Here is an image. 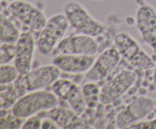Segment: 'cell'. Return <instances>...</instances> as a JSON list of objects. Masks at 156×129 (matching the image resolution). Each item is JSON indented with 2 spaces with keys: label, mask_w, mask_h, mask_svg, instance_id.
<instances>
[{
  "label": "cell",
  "mask_w": 156,
  "mask_h": 129,
  "mask_svg": "<svg viewBox=\"0 0 156 129\" xmlns=\"http://www.w3.org/2000/svg\"><path fill=\"white\" fill-rule=\"evenodd\" d=\"M15 54V44L1 43V65L14 60Z\"/></svg>",
  "instance_id": "cell-21"
},
{
  "label": "cell",
  "mask_w": 156,
  "mask_h": 129,
  "mask_svg": "<svg viewBox=\"0 0 156 129\" xmlns=\"http://www.w3.org/2000/svg\"><path fill=\"white\" fill-rule=\"evenodd\" d=\"M25 118H19L12 112L10 115L1 117L0 128H21Z\"/></svg>",
  "instance_id": "cell-19"
},
{
  "label": "cell",
  "mask_w": 156,
  "mask_h": 129,
  "mask_svg": "<svg viewBox=\"0 0 156 129\" xmlns=\"http://www.w3.org/2000/svg\"><path fill=\"white\" fill-rule=\"evenodd\" d=\"M128 128H135V129H151L156 128V118L153 119H149L147 121H140L136 122L129 126Z\"/></svg>",
  "instance_id": "cell-22"
},
{
  "label": "cell",
  "mask_w": 156,
  "mask_h": 129,
  "mask_svg": "<svg viewBox=\"0 0 156 129\" xmlns=\"http://www.w3.org/2000/svg\"><path fill=\"white\" fill-rule=\"evenodd\" d=\"M152 81H153V84L156 88V65L154 68L153 73H152Z\"/></svg>",
  "instance_id": "cell-23"
},
{
  "label": "cell",
  "mask_w": 156,
  "mask_h": 129,
  "mask_svg": "<svg viewBox=\"0 0 156 129\" xmlns=\"http://www.w3.org/2000/svg\"><path fill=\"white\" fill-rule=\"evenodd\" d=\"M95 61L94 56L61 54L53 56L52 62L61 71L67 74H79L87 73Z\"/></svg>",
  "instance_id": "cell-14"
},
{
  "label": "cell",
  "mask_w": 156,
  "mask_h": 129,
  "mask_svg": "<svg viewBox=\"0 0 156 129\" xmlns=\"http://www.w3.org/2000/svg\"><path fill=\"white\" fill-rule=\"evenodd\" d=\"M155 102L148 97H138L128 104L117 115L116 124L118 128H128L139 120L148 117L155 109Z\"/></svg>",
  "instance_id": "cell-9"
},
{
  "label": "cell",
  "mask_w": 156,
  "mask_h": 129,
  "mask_svg": "<svg viewBox=\"0 0 156 129\" xmlns=\"http://www.w3.org/2000/svg\"><path fill=\"white\" fill-rule=\"evenodd\" d=\"M63 10L70 27L76 33L97 38L101 36L106 30L105 24L94 18L79 2L69 0L65 3Z\"/></svg>",
  "instance_id": "cell-1"
},
{
  "label": "cell",
  "mask_w": 156,
  "mask_h": 129,
  "mask_svg": "<svg viewBox=\"0 0 156 129\" xmlns=\"http://www.w3.org/2000/svg\"><path fill=\"white\" fill-rule=\"evenodd\" d=\"M69 27V23L64 12L52 15L47 19L45 26L37 33L36 38L37 46L41 54L52 56Z\"/></svg>",
  "instance_id": "cell-3"
},
{
  "label": "cell",
  "mask_w": 156,
  "mask_h": 129,
  "mask_svg": "<svg viewBox=\"0 0 156 129\" xmlns=\"http://www.w3.org/2000/svg\"><path fill=\"white\" fill-rule=\"evenodd\" d=\"M98 47V43L94 37L77 33L64 37L56 46L52 56L61 54L95 56Z\"/></svg>",
  "instance_id": "cell-8"
},
{
  "label": "cell",
  "mask_w": 156,
  "mask_h": 129,
  "mask_svg": "<svg viewBox=\"0 0 156 129\" xmlns=\"http://www.w3.org/2000/svg\"><path fill=\"white\" fill-rule=\"evenodd\" d=\"M136 74L129 70H123L108 80L101 88L100 103L109 105L118 100L133 87Z\"/></svg>",
  "instance_id": "cell-7"
},
{
  "label": "cell",
  "mask_w": 156,
  "mask_h": 129,
  "mask_svg": "<svg viewBox=\"0 0 156 129\" xmlns=\"http://www.w3.org/2000/svg\"><path fill=\"white\" fill-rule=\"evenodd\" d=\"M59 106V99L53 91L46 90L30 91L15 102L12 112L17 117L27 118Z\"/></svg>",
  "instance_id": "cell-2"
},
{
  "label": "cell",
  "mask_w": 156,
  "mask_h": 129,
  "mask_svg": "<svg viewBox=\"0 0 156 129\" xmlns=\"http://www.w3.org/2000/svg\"><path fill=\"white\" fill-rule=\"evenodd\" d=\"M47 114L59 128H79L83 125L79 115L70 107L58 106L47 111Z\"/></svg>",
  "instance_id": "cell-15"
},
{
  "label": "cell",
  "mask_w": 156,
  "mask_h": 129,
  "mask_svg": "<svg viewBox=\"0 0 156 129\" xmlns=\"http://www.w3.org/2000/svg\"><path fill=\"white\" fill-rule=\"evenodd\" d=\"M20 76L15 65L11 64H2L0 66V83L1 84H10L12 82L18 80Z\"/></svg>",
  "instance_id": "cell-18"
},
{
  "label": "cell",
  "mask_w": 156,
  "mask_h": 129,
  "mask_svg": "<svg viewBox=\"0 0 156 129\" xmlns=\"http://www.w3.org/2000/svg\"><path fill=\"white\" fill-rule=\"evenodd\" d=\"M7 10L9 15L24 28L23 30H28L34 34L39 33L47 21L44 11L26 0L12 1L9 3Z\"/></svg>",
  "instance_id": "cell-5"
},
{
  "label": "cell",
  "mask_w": 156,
  "mask_h": 129,
  "mask_svg": "<svg viewBox=\"0 0 156 129\" xmlns=\"http://www.w3.org/2000/svg\"><path fill=\"white\" fill-rule=\"evenodd\" d=\"M82 92L88 107L95 108L98 103H100L101 89L96 82L91 81L84 84Z\"/></svg>",
  "instance_id": "cell-17"
},
{
  "label": "cell",
  "mask_w": 156,
  "mask_h": 129,
  "mask_svg": "<svg viewBox=\"0 0 156 129\" xmlns=\"http://www.w3.org/2000/svg\"><path fill=\"white\" fill-rule=\"evenodd\" d=\"M52 91L59 100L66 102L72 109L81 115L87 107L82 87L73 80L59 78L51 86Z\"/></svg>",
  "instance_id": "cell-10"
},
{
  "label": "cell",
  "mask_w": 156,
  "mask_h": 129,
  "mask_svg": "<svg viewBox=\"0 0 156 129\" xmlns=\"http://www.w3.org/2000/svg\"><path fill=\"white\" fill-rule=\"evenodd\" d=\"M121 58L120 53L115 47L107 49L95 59L85 77L91 81L94 82L105 80L117 68Z\"/></svg>",
  "instance_id": "cell-13"
},
{
  "label": "cell",
  "mask_w": 156,
  "mask_h": 129,
  "mask_svg": "<svg viewBox=\"0 0 156 129\" xmlns=\"http://www.w3.org/2000/svg\"><path fill=\"white\" fill-rule=\"evenodd\" d=\"M11 15L1 14V43L15 44L21 32Z\"/></svg>",
  "instance_id": "cell-16"
},
{
  "label": "cell",
  "mask_w": 156,
  "mask_h": 129,
  "mask_svg": "<svg viewBox=\"0 0 156 129\" xmlns=\"http://www.w3.org/2000/svg\"><path fill=\"white\" fill-rule=\"evenodd\" d=\"M136 28L142 39L156 55V8L145 0H136Z\"/></svg>",
  "instance_id": "cell-6"
},
{
  "label": "cell",
  "mask_w": 156,
  "mask_h": 129,
  "mask_svg": "<svg viewBox=\"0 0 156 129\" xmlns=\"http://www.w3.org/2000/svg\"><path fill=\"white\" fill-rule=\"evenodd\" d=\"M114 45L121 57L136 69L148 71L155 68L156 61L142 49L139 42L129 33H117L114 38Z\"/></svg>",
  "instance_id": "cell-4"
},
{
  "label": "cell",
  "mask_w": 156,
  "mask_h": 129,
  "mask_svg": "<svg viewBox=\"0 0 156 129\" xmlns=\"http://www.w3.org/2000/svg\"><path fill=\"white\" fill-rule=\"evenodd\" d=\"M36 46V38L33 33L28 30L21 31L15 43L14 59V65L19 71L20 75H25L31 71Z\"/></svg>",
  "instance_id": "cell-12"
},
{
  "label": "cell",
  "mask_w": 156,
  "mask_h": 129,
  "mask_svg": "<svg viewBox=\"0 0 156 129\" xmlns=\"http://www.w3.org/2000/svg\"><path fill=\"white\" fill-rule=\"evenodd\" d=\"M95 1H99V0H95Z\"/></svg>",
  "instance_id": "cell-24"
},
{
  "label": "cell",
  "mask_w": 156,
  "mask_h": 129,
  "mask_svg": "<svg viewBox=\"0 0 156 129\" xmlns=\"http://www.w3.org/2000/svg\"><path fill=\"white\" fill-rule=\"evenodd\" d=\"M47 111H44V112H39L34 115L29 117L26 118L23 124V129H39L41 128V124H42L43 118L44 117L47 116Z\"/></svg>",
  "instance_id": "cell-20"
},
{
  "label": "cell",
  "mask_w": 156,
  "mask_h": 129,
  "mask_svg": "<svg viewBox=\"0 0 156 129\" xmlns=\"http://www.w3.org/2000/svg\"><path fill=\"white\" fill-rule=\"evenodd\" d=\"M62 71L54 64L46 65L21 75V85L26 91H34L52 86L60 78Z\"/></svg>",
  "instance_id": "cell-11"
}]
</instances>
